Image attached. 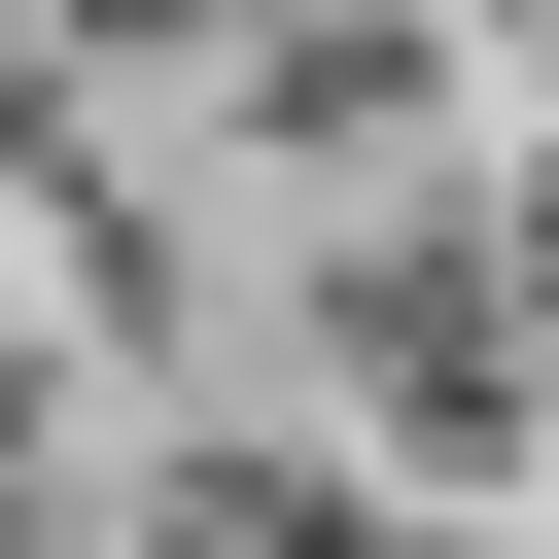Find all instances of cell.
I'll return each mask as SVG.
<instances>
[{
    "instance_id": "obj_1",
    "label": "cell",
    "mask_w": 559,
    "mask_h": 559,
    "mask_svg": "<svg viewBox=\"0 0 559 559\" xmlns=\"http://www.w3.org/2000/svg\"><path fill=\"white\" fill-rule=\"evenodd\" d=\"M454 70H489V35L314 0V35H245V140H280V175H419V140H454Z\"/></svg>"
},
{
    "instance_id": "obj_2",
    "label": "cell",
    "mask_w": 559,
    "mask_h": 559,
    "mask_svg": "<svg viewBox=\"0 0 559 559\" xmlns=\"http://www.w3.org/2000/svg\"><path fill=\"white\" fill-rule=\"evenodd\" d=\"M140 559H419V489H384V454H349V419H280V454H245V419H210V454H175V489H140Z\"/></svg>"
}]
</instances>
